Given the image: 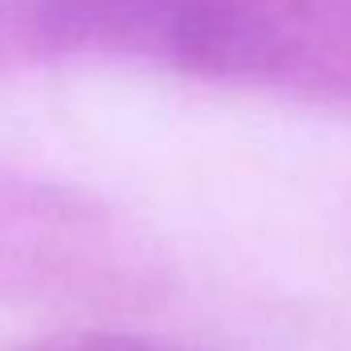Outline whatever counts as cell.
I'll use <instances>...</instances> for the list:
<instances>
[{
	"mask_svg": "<svg viewBox=\"0 0 351 351\" xmlns=\"http://www.w3.org/2000/svg\"><path fill=\"white\" fill-rule=\"evenodd\" d=\"M25 62L123 58L200 82L351 102V0H21Z\"/></svg>",
	"mask_w": 351,
	"mask_h": 351,
	"instance_id": "1",
	"label": "cell"
},
{
	"mask_svg": "<svg viewBox=\"0 0 351 351\" xmlns=\"http://www.w3.org/2000/svg\"><path fill=\"white\" fill-rule=\"evenodd\" d=\"M160 282L143 237L74 192L0 172V298L135 302Z\"/></svg>",
	"mask_w": 351,
	"mask_h": 351,
	"instance_id": "2",
	"label": "cell"
},
{
	"mask_svg": "<svg viewBox=\"0 0 351 351\" xmlns=\"http://www.w3.org/2000/svg\"><path fill=\"white\" fill-rule=\"evenodd\" d=\"M16 351H204V348L156 339V335H131V331H70V335H49V339L25 343Z\"/></svg>",
	"mask_w": 351,
	"mask_h": 351,
	"instance_id": "3",
	"label": "cell"
},
{
	"mask_svg": "<svg viewBox=\"0 0 351 351\" xmlns=\"http://www.w3.org/2000/svg\"><path fill=\"white\" fill-rule=\"evenodd\" d=\"M25 70V41H21V0H0V74Z\"/></svg>",
	"mask_w": 351,
	"mask_h": 351,
	"instance_id": "4",
	"label": "cell"
}]
</instances>
